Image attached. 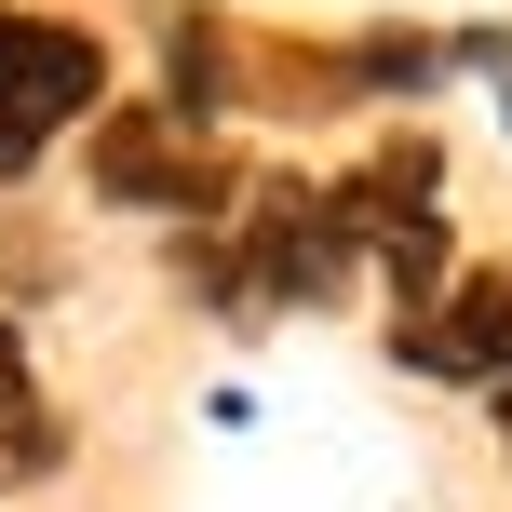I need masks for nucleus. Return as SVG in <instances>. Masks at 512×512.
<instances>
[{"label": "nucleus", "mask_w": 512, "mask_h": 512, "mask_svg": "<svg viewBox=\"0 0 512 512\" xmlns=\"http://www.w3.org/2000/svg\"><path fill=\"white\" fill-rule=\"evenodd\" d=\"M176 270H189V297H216V310H310V297H337L364 256H351V230H337L324 189L270 176V189H243V216L189 230Z\"/></svg>", "instance_id": "obj_1"}, {"label": "nucleus", "mask_w": 512, "mask_h": 512, "mask_svg": "<svg viewBox=\"0 0 512 512\" xmlns=\"http://www.w3.org/2000/svg\"><path fill=\"white\" fill-rule=\"evenodd\" d=\"M324 203H337V230H351V256L391 270V310L432 324V310H445V149H432V135H378Z\"/></svg>", "instance_id": "obj_2"}, {"label": "nucleus", "mask_w": 512, "mask_h": 512, "mask_svg": "<svg viewBox=\"0 0 512 512\" xmlns=\"http://www.w3.org/2000/svg\"><path fill=\"white\" fill-rule=\"evenodd\" d=\"M68 122H108V41L0 0V176H27Z\"/></svg>", "instance_id": "obj_3"}, {"label": "nucleus", "mask_w": 512, "mask_h": 512, "mask_svg": "<svg viewBox=\"0 0 512 512\" xmlns=\"http://www.w3.org/2000/svg\"><path fill=\"white\" fill-rule=\"evenodd\" d=\"M95 189L135 216H216L230 203V162H216L203 122H176V108H108L95 122Z\"/></svg>", "instance_id": "obj_4"}, {"label": "nucleus", "mask_w": 512, "mask_h": 512, "mask_svg": "<svg viewBox=\"0 0 512 512\" xmlns=\"http://www.w3.org/2000/svg\"><path fill=\"white\" fill-rule=\"evenodd\" d=\"M391 364H418V378H486V391H512V270L459 283L432 324H391Z\"/></svg>", "instance_id": "obj_5"}, {"label": "nucleus", "mask_w": 512, "mask_h": 512, "mask_svg": "<svg viewBox=\"0 0 512 512\" xmlns=\"http://www.w3.org/2000/svg\"><path fill=\"white\" fill-rule=\"evenodd\" d=\"M54 459H68V418H54V391L27 378V337L0 324V486H41Z\"/></svg>", "instance_id": "obj_6"}, {"label": "nucleus", "mask_w": 512, "mask_h": 512, "mask_svg": "<svg viewBox=\"0 0 512 512\" xmlns=\"http://www.w3.org/2000/svg\"><path fill=\"white\" fill-rule=\"evenodd\" d=\"M459 68L499 81V122H512V27H459Z\"/></svg>", "instance_id": "obj_7"}, {"label": "nucleus", "mask_w": 512, "mask_h": 512, "mask_svg": "<svg viewBox=\"0 0 512 512\" xmlns=\"http://www.w3.org/2000/svg\"><path fill=\"white\" fill-rule=\"evenodd\" d=\"M499 445H512V391H499Z\"/></svg>", "instance_id": "obj_8"}]
</instances>
